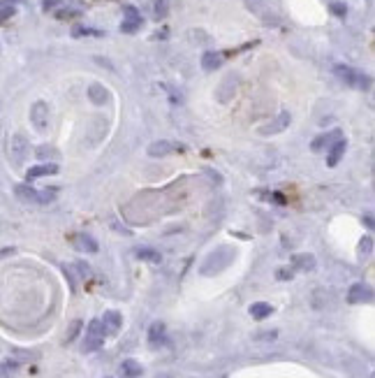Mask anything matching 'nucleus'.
<instances>
[{"mask_svg":"<svg viewBox=\"0 0 375 378\" xmlns=\"http://www.w3.org/2000/svg\"><path fill=\"white\" fill-rule=\"evenodd\" d=\"M74 244H77V249L84 251V253H97V242H95L91 235H77V239H74Z\"/></svg>","mask_w":375,"mask_h":378,"instance_id":"obj_17","label":"nucleus"},{"mask_svg":"<svg viewBox=\"0 0 375 378\" xmlns=\"http://www.w3.org/2000/svg\"><path fill=\"white\" fill-rule=\"evenodd\" d=\"M276 276L281 278V281H289V278L294 276V271H292V269H278V274H276Z\"/></svg>","mask_w":375,"mask_h":378,"instance_id":"obj_32","label":"nucleus"},{"mask_svg":"<svg viewBox=\"0 0 375 378\" xmlns=\"http://www.w3.org/2000/svg\"><path fill=\"white\" fill-rule=\"evenodd\" d=\"M35 155H37V160H44V162H49V160L54 162V160H58V158H61L58 149H56V146H47V144L35 151Z\"/></svg>","mask_w":375,"mask_h":378,"instance_id":"obj_21","label":"nucleus"},{"mask_svg":"<svg viewBox=\"0 0 375 378\" xmlns=\"http://www.w3.org/2000/svg\"><path fill=\"white\" fill-rule=\"evenodd\" d=\"M134 255L139 257V260H146V262H153V264H158L162 260V255L155 249H137Z\"/></svg>","mask_w":375,"mask_h":378,"instance_id":"obj_22","label":"nucleus"},{"mask_svg":"<svg viewBox=\"0 0 375 378\" xmlns=\"http://www.w3.org/2000/svg\"><path fill=\"white\" fill-rule=\"evenodd\" d=\"M0 378H9V369L5 365H0Z\"/></svg>","mask_w":375,"mask_h":378,"instance_id":"obj_35","label":"nucleus"},{"mask_svg":"<svg viewBox=\"0 0 375 378\" xmlns=\"http://www.w3.org/2000/svg\"><path fill=\"white\" fill-rule=\"evenodd\" d=\"M153 14H155V19H165L169 14V5H167V0H155V5H153Z\"/></svg>","mask_w":375,"mask_h":378,"instance_id":"obj_26","label":"nucleus"},{"mask_svg":"<svg viewBox=\"0 0 375 378\" xmlns=\"http://www.w3.org/2000/svg\"><path fill=\"white\" fill-rule=\"evenodd\" d=\"M294 267L296 269H301V271H313L315 269V257L313 255H296Z\"/></svg>","mask_w":375,"mask_h":378,"instance_id":"obj_24","label":"nucleus"},{"mask_svg":"<svg viewBox=\"0 0 375 378\" xmlns=\"http://www.w3.org/2000/svg\"><path fill=\"white\" fill-rule=\"evenodd\" d=\"M373 253V237H364L362 242H359V255L369 257Z\"/></svg>","mask_w":375,"mask_h":378,"instance_id":"obj_27","label":"nucleus"},{"mask_svg":"<svg viewBox=\"0 0 375 378\" xmlns=\"http://www.w3.org/2000/svg\"><path fill=\"white\" fill-rule=\"evenodd\" d=\"M234 253L236 251L232 249V246H218V249H215L213 253H208V257L204 260L201 274H204V276H213V274L225 271L229 264H232V260H234Z\"/></svg>","mask_w":375,"mask_h":378,"instance_id":"obj_1","label":"nucleus"},{"mask_svg":"<svg viewBox=\"0 0 375 378\" xmlns=\"http://www.w3.org/2000/svg\"><path fill=\"white\" fill-rule=\"evenodd\" d=\"M77 269L81 271V276H88V274H91V269H88V267H86V264H84V262H79V264H77Z\"/></svg>","mask_w":375,"mask_h":378,"instance_id":"obj_34","label":"nucleus"},{"mask_svg":"<svg viewBox=\"0 0 375 378\" xmlns=\"http://www.w3.org/2000/svg\"><path fill=\"white\" fill-rule=\"evenodd\" d=\"M334 75L338 77L341 81H345L348 86H352V88H362V91L371 88V77L362 75V72H357V70H352L350 65H336Z\"/></svg>","mask_w":375,"mask_h":378,"instance_id":"obj_2","label":"nucleus"},{"mask_svg":"<svg viewBox=\"0 0 375 378\" xmlns=\"http://www.w3.org/2000/svg\"><path fill=\"white\" fill-rule=\"evenodd\" d=\"M58 172V165L56 162H44V165H35V167L28 169L26 179L33 181V179H40V176H49V174H56Z\"/></svg>","mask_w":375,"mask_h":378,"instance_id":"obj_12","label":"nucleus"},{"mask_svg":"<svg viewBox=\"0 0 375 378\" xmlns=\"http://www.w3.org/2000/svg\"><path fill=\"white\" fill-rule=\"evenodd\" d=\"M16 12V0H0V21L12 19Z\"/></svg>","mask_w":375,"mask_h":378,"instance_id":"obj_23","label":"nucleus"},{"mask_svg":"<svg viewBox=\"0 0 375 378\" xmlns=\"http://www.w3.org/2000/svg\"><path fill=\"white\" fill-rule=\"evenodd\" d=\"M289 123H292V116H289V112H281V114L274 116L271 121H267L264 126H260V128H257V132H260L262 137L281 135V132H285V130L289 128Z\"/></svg>","mask_w":375,"mask_h":378,"instance_id":"obj_5","label":"nucleus"},{"mask_svg":"<svg viewBox=\"0 0 375 378\" xmlns=\"http://www.w3.org/2000/svg\"><path fill=\"white\" fill-rule=\"evenodd\" d=\"M334 139H341V130H331V132H327V135H320L313 144H310V149L313 151H324V149H329V146L334 144Z\"/></svg>","mask_w":375,"mask_h":378,"instance_id":"obj_13","label":"nucleus"},{"mask_svg":"<svg viewBox=\"0 0 375 378\" xmlns=\"http://www.w3.org/2000/svg\"><path fill=\"white\" fill-rule=\"evenodd\" d=\"M102 344H104V327H102V323L95 318V320H91L88 327H86V337H84V346H81V351L93 353V351H97Z\"/></svg>","mask_w":375,"mask_h":378,"instance_id":"obj_4","label":"nucleus"},{"mask_svg":"<svg viewBox=\"0 0 375 378\" xmlns=\"http://www.w3.org/2000/svg\"><path fill=\"white\" fill-rule=\"evenodd\" d=\"M9 158L14 160V165H23V160L28 158V142L26 137L14 135L9 139Z\"/></svg>","mask_w":375,"mask_h":378,"instance_id":"obj_8","label":"nucleus"},{"mask_svg":"<svg viewBox=\"0 0 375 378\" xmlns=\"http://www.w3.org/2000/svg\"><path fill=\"white\" fill-rule=\"evenodd\" d=\"M236 86H239V79H236L234 75H227V77H225V79L220 81V86L215 88V98H218V102L227 105V102L236 95Z\"/></svg>","mask_w":375,"mask_h":378,"instance_id":"obj_6","label":"nucleus"},{"mask_svg":"<svg viewBox=\"0 0 375 378\" xmlns=\"http://www.w3.org/2000/svg\"><path fill=\"white\" fill-rule=\"evenodd\" d=\"M250 316L255 318V320H264V318H269L271 313H274V306L271 304H267V302H255V304H250Z\"/></svg>","mask_w":375,"mask_h":378,"instance_id":"obj_16","label":"nucleus"},{"mask_svg":"<svg viewBox=\"0 0 375 378\" xmlns=\"http://www.w3.org/2000/svg\"><path fill=\"white\" fill-rule=\"evenodd\" d=\"M14 193H16V197H19L21 202H30V204H49V202H54V197H56L54 190H35L30 186H21V183L14 188Z\"/></svg>","mask_w":375,"mask_h":378,"instance_id":"obj_3","label":"nucleus"},{"mask_svg":"<svg viewBox=\"0 0 375 378\" xmlns=\"http://www.w3.org/2000/svg\"><path fill=\"white\" fill-rule=\"evenodd\" d=\"M88 98H91L93 105H104L109 100V91L102 84H91L88 86Z\"/></svg>","mask_w":375,"mask_h":378,"instance_id":"obj_15","label":"nucleus"},{"mask_svg":"<svg viewBox=\"0 0 375 378\" xmlns=\"http://www.w3.org/2000/svg\"><path fill=\"white\" fill-rule=\"evenodd\" d=\"M371 299H373V290L364 283H355L348 290V302L350 304H364V302H371Z\"/></svg>","mask_w":375,"mask_h":378,"instance_id":"obj_9","label":"nucleus"},{"mask_svg":"<svg viewBox=\"0 0 375 378\" xmlns=\"http://www.w3.org/2000/svg\"><path fill=\"white\" fill-rule=\"evenodd\" d=\"M30 121H33V126L37 130H47V126H49V105L47 102H42V100H37L30 107Z\"/></svg>","mask_w":375,"mask_h":378,"instance_id":"obj_7","label":"nucleus"},{"mask_svg":"<svg viewBox=\"0 0 375 378\" xmlns=\"http://www.w3.org/2000/svg\"><path fill=\"white\" fill-rule=\"evenodd\" d=\"M102 327H104V334H118V330H121V325H123V318L118 311H107L104 316H102Z\"/></svg>","mask_w":375,"mask_h":378,"instance_id":"obj_10","label":"nucleus"},{"mask_svg":"<svg viewBox=\"0 0 375 378\" xmlns=\"http://www.w3.org/2000/svg\"><path fill=\"white\" fill-rule=\"evenodd\" d=\"M121 374H123V378H139L141 374H144V369H141V365L137 360H123Z\"/></svg>","mask_w":375,"mask_h":378,"instance_id":"obj_18","label":"nucleus"},{"mask_svg":"<svg viewBox=\"0 0 375 378\" xmlns=\"http://www.w3.org/2000/svg\"><path fill=\"white\" fill-rule=\"evenodd\" d=\"M56 5H61V0H42V9H44V12L54 9Z\"/></svg>","mask_w":375,"mask_h":378,"instance_id":"obj_33","label":"nucleus"},{"mask_svg":"<svg viewBox=\"0 0 375 378\" xmlns=\"http://www.w3.org/2000/svg\"><path fill=\"white\" fill-rule=\"evenodd\" d=\"M220 65H222V54H218V51H206V54L201 56V68L206 70V72L220 68Z\"/></svg>","mask_w":375,"mask_h":378,"instance_id":"obj_19","label":"nucleus"},{"mask_svg":"<svg viewBox=\"0 0 375 378\" xmlns=\"http://www.w3.org/2000/svg\"><path fill=\"white\" fill-rule=\"evenodd\" d=\"M162 339H165V323L155 320V323L148 327V341H151V346H158Z\"/></svg>","mask_w":375,"mask_h":378,"instance_id":"obj_20","label":"nucleus"},{"mask_svg":"<svg viewBox=\"0 0 375 378\" xmlns=\"http://www.w3.org/2000/svg\"><path fill=\"white\" fill-rule=\"evenodd\" d=\"M72 35L74 37H84V35H102V33H97V30H93V28H74L72 30Z\"/></svg>","mask_w":375,"mask_h":378,"instance_id":"obj_30","label":"nucleus"},{"mask_svg":"<svg viewBox=\"0 0 375 378\" xmlns=\"http://www.w3.org/2000/svg\"><path fill=\"white\" fill-rule=\"evenodd\" d=\"M56 16L61 21H65V19H74V16H79V12L77 9H61V12H56Z\"/></svg>","mask_w":375,"mask_h":378,"instance_id":"obj_31","label":"nucleus"},{"mask_svg":"<svg viewBox=\"0 0 375 378\" xmlns=\"http://www.w3.org/2000/svg\"><path fill=\"white\" fill-rule=\"evenodd\" d=\"M79 330H81V320H74V323H72V327H70V332H67V344H70V341H74V339H77V334H79Z\"/></svg>","mask_w":375,"mask_h":378,"instance_id":"obj_29","label":"nucleus"},{"mask_svg":"<svg viewBox=\"0 0 375 378\" xmlns=\"http://www.w3.org/2000/svg\"><path fill=\"white\" fill-rule=\"evenodd\" d=\"M366 225H369V228H373V218H371V214H366Z\"/></svg>","mask_w":375,"mask_h":378,"instance_id":"obj_36","label":"nucleus"},{"mask_svg":"<svg viewBox=\"0 0 375 378\" xmlns=\"http://www.w3.org/2000/svg\"><path fill=\"white\" fill-rule=\"evenodd\" d=\"M329 9H331L334 16H345V14H348V7L343 5V2H338V0H334V2L329 5Z\"/></svg>","mask_w":375,"mask_h":378,"instance_id":"obj_28","label":"nucleus"},{"mask_svg":"<svg viewBox=\"0 0 375 378\" xmlns=\"http://www.w3.org/2000/svg\"><path fill=\"white\" fill-rule=\"evenodd\" d=\"M176 146L172 142H165V139H160V142H153L151 146H148V155H153V158H165V155L169 153H174Z\"/></svg>","mask_w":375,"mask_h":378,"instance_id":"obj_14","label":"nucleus"},{"mask_svg":"<svg viewBox=\"0 0 375 378\" xmlns=\"http://www.w3.org/2000/svg\"><path fill=\"white\" fill-rule=\"evenodd\" d=\"M141 28V16H134V19H125L121 23V30L123 33H137Z\"/></svg>","mask_w":375,"mask_h":378,"instance_id":"obj_25","label":"nucleus"},{"mask_svg":"<svg viewBox=\"0 0 375 378\" xmlns=\"http://www.w3.org/2000/svg\"><path fill=\"white\" fill-rule=\"evenodd\" d=\"M345 149H348V142L345 139H336L331 146H329V158H327V165L329 167H336L338 165V160L343 158V153H345Z\"/></svg>","mask_w":375,"mask_h":378,"instance_id":"obj_11","label":"nucleus"}]
</instances>
